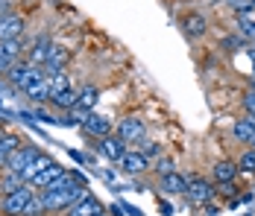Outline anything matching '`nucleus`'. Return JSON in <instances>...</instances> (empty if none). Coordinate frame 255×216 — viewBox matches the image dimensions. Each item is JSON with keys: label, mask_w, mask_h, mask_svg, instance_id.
<instances>
[{"label": "nucleus", "mask_w": 255, "mask_h": 216, "mask_svg": "<svg viewBox=\"0 0 255 216\" xmlns=\"http://www.w3.org/2000/svg\"><path fill=\"white\" fill-rule=\"evenodd\" d=\"M97 149H100L103 158H109V161H115V164H121V158H124V155L129 152L127 144H124V141H121L118 135H109V138H103Z\"/></svg>", "instance_id": "15"}, {"label": "nucleus", "mask_w": 255, "mask_h": 216, "mask_svg": "<svg viewBox=\"0 0 255 216\" xmlns=\"http://www.w3.org/2000/svg\"><path fill=\"white\" fill-rule=\"evenodd\" d=\"M24 216H47V208H44V202L38 199V193L29 199V205L24 208Z\"/></svg>", "instance_id": "27"}, {"label": "nucleus", "mask_w": 255, "mask_h": 216, "mask_svg": "<svg viewBox=\"0 0 255 216\" xmlns=\"http://www.w3.org/2000/svg\"><path fill=\"white\" fill-rule=\"evenodd\" d=\"M50 105L53 108H59V111H74V108L79 105V91H74L71 85L62 88V91H53Z\"/></svg>", "instance_id": "19"}, {"label": "nucleus", "mask_w": 255, "mask_h": 216, "mask_svg": "<svg viewBox=\"0 0 255 216\" xmlns=\"http://www.w3.org/2000/svg\"><path fill=\"white\" fill-rule=\"evenodd\" d=\"M235 164H238V172H241V175H255V146H247L244 155H241Z\"/></svg>", "instance_id": "24"}, {"label": "nucleus", "mask_w": 255, "mask_h": 216, "mask_svg": "<svg viewBox=\"0 0 255 216\" xmlns=\"http://www.w3.org/2000/svg\"><path fill=\"white\" fill-rule=\"evenodd\" d=\"M238 164L229 161V158H223V161H217L214 167H211V181L220 187V184H232V181H238Z\"/></svg>", "instance_id": "14"}, {"label": "nucleus", "mask_w": 255, "mask_h": 216, "mask_svg": "<svg viewBox=\"0 0 255 216\" xmlns=\"http://www.w3.org/2000/svg\"><path fill=\"white\" fill-rule=\"evenodd\" d=\"M50 38L47 35H38L35 41H32V47L26 50V59L24 62H29L32 68H38V71H44V62H47V53H50Z\"/></svg>", "instance_id": "13"}, {"label": "nucleus", "mask_w": 255, "mask_h": 216, "mask_svg": "<svg viewBox=\"0 0 255 216\" xmlns=\"http://www.w3.org/2000/svg\"><path fill=\"white\" fill-rule=\"evenodd\" d=\"M241 108L247 117H255V88H247L244 96H241Z\"/></svg>", "instance_id": "28"}, {"label": "nucleus", "mask_w": 255, "mask_h": 216, "mask_svg": "<svg viewBox=\"0 0 255 216\" xmlns=\"http://www.w3.org/2000/svg\"><path fill=\"white\" fill-rule=\"evenodd\" d=\"M235 193H238V184H235V181H232V184H220V196H226V199L235 202Z\"/></svg>", "instance_id": "32"}, {"label": "nucleus", "mask_w": 255, "mask_h": 216, "mask_svg": "<svg viewBox=\"0 0 255 216\" xmlns=\"http://www.w3.org/2000/svg\"><path fill=\"white\" fill-rule=\"evenodd\" d=\"M38 73H44V71H38V68H32L29 62H18V65H15L12 71L6 73V79H9V85H12L15 91H24L26 85H29V82H32V79L38 76Z\"/></svg>", "instance_id": "10"}, {"label": "nucleus", "mask_w": 255, "mask_h": 216, "mask_svg": "<svg viewBox=\"0 0 255 216\" xmlns=\"http://www.w3.org/2000/svg\"><path fill=\"white\" fill-rule=\"evenodd\" d=\"M41 155H44V152H41L38 146H26L24 144L21 149H15V152H12V158L6 161V167H3V169H6V172H18V175H21V172L32 167Z\"/></svg>", "instance_id": "6"}, {"label": "nucleus", "mask_w": 255, "mask_h": 216, "mask_svg": "<svg viewBox=\"0 0 255 216\" xmlns=\"http://www.w3.org/2000/svg\"><path fill=\"white\" fill-rule=\"evenodd\" d=\"M97 99H100V91L94 88V85H85V88H79V111H85V114H91V108L97 105Z\"/></svg>", "instance_id": "23"}, {"label": "nucleus", "mask_w": 255, "mask_h": 216, "mask_svg": "<svg viewBox=\"0 0 255 216\" xmlns=\"http://www.w3.org/2000/svg\"><path fill=\"white\" fill-rule=\"evenodd\" d=\"M170 172H173V161H170V158H158V161H155V175H158V178H161V175H170Z\"/></svg>", "instance_id": "31"}, {"label": "nucleus", "mask_w": 255, "mask_h": 216, "mask_svg": "<svg viewBox=\"0 0 255 216\" xmlns=\"http://www.w3.org/2000/svg\"><path fill=\"white\" fill-rule=\"evenodd\" d=\"M26 29V18L18 12H6L0 9V41H15L21 38Z\"/></svg>", "instance_id": "7"}, {"label": "nucleus", "mask_w": 255, "mask_h": 216, "mask_svg": "<svg viewBox=\"0 0 255 216\" xmlns=\"http://www.w3.org/2000/svg\"><path fill=\"white\" fill-rule=\"evenodd\" d=\"M0 6H3V0H0Z\"/></svg>", "instance_id": "38"}, {"label": "nucleus", "mask_w": 255, "mask_h": 216, "mask_svg": "<svg viewBox=\"0 0 255 216\" xmlns=\"http://www.w3.org/2000/svg\"><path fill=\"white\" fill-rule=\"evenodd\" d=\"M158 187H161V193H167V196H185V190H188V175H182L179 169H173L170 175H161L158 178Z\"/></svg>", "instance_id": "16"}, {"label": "nucleus", "mask_w": 255, "mask_h": 216, "mask_svg": "<svg viewBox=\"0 0 255 216\" xmlns=\"http://www.w3.org/2000/svg\"><path fill=\"white\" fill-rule=\"evenodd\" d=\"M24 96L26 99H32V102H50V96H53V85H50V76L47 73H38L29 85L24 88Z\"/></svg>", "instance_id": "9"}, {"label": "nucleus", "mask_w": 255, "mask_h": 216, "mask_svg": "<svg viewBox=\"0 0 255 216\" xmlns=\"http://www.w3.org/2000/svg\"><path fill=\"white\" fill-rule=\"evenodd\" d=\"M100 211H106V208H103V202L97 199V196H91V193H88L82 202H77V205L68 211V216H97Z\"/></svg>", "instance_id": "21"}, {"label": "nucleus", "mask_w": 255, "mask_h": 216, "mask_svg": "<svg viewBox=\"0 0 255 216\" xmlns=\"http://www.w3.org/2000/svg\"><path fill=\"white\" fill-rule=\"evenodd\" d=\"M3 132H6V129H3V126H0V135H3Z\"/></svg>", "instance_id": "35"}, {"label": "nucleus", "mask_w": 255, "mask_h": 216, "mask_svg": "<svg viewBox=\"0 0 255 216\" xmlns=\"http://www.w3.org/2000/svg\"><path fill=\"white\" fill-rule=\"evenodd\" d=\"M253 146H255V141H253Z\"/></svg>", "instance_id": "39"}, {"label": "nucleus", "mask_w": 255, "mask_h": 216, "mask_svg": "<svg viewBox=\"0 0 255 216\" xmlns=\"http://www.w3.org/2000/svg\"><path fill=\"white\" fill-rule=\"evenodd\" d=\"M121 169H124L127 175H144V172L150 169V161H147L138 149H129L127 155L121 158Z\"/></svg>", "instance_id": "17"}, {"label": "nucleus", "mask_w": 255, "mask_h": 216, "mask_svg": "<svg viewBox=\"0 0 255 216\" xmlns=\"http://www.w3.org/2000/svg\"><path fill=\"white\" fill-rule=\"evenodd\" d=\"M247 53H250V59L255 62V44H247Z\"/></svg>", "instance_id": "33"}, {"label": "nucleus", "mask_w": 255, "mask_h": 216, "mask_svg": "<svg viewBox=\"0 0 255 216\" xmlns=\"http://www.w3.org/2000/svg\"><path fill=\"white\" fill-rule=\"evenodd\" d=\"M65 172H68V169L62 167L59 161H53V158H50V161L44 164V169H38V172H35V178L29 181V187H32V190H47L53 181H56V178H62Z\"/></svg>", "instance_id": "8"}, {"label": "nucleus", "mask_w": 255, "mask_h": 216, "mask_svg": "<svg viewBox=\"0 0 255 216\" xmlns=\"http://www.w3.org/2000/svg\"><path fill=\"white\" fill-rule=\"evenodd\" d=\"M21 146H24L21 135H15V132H3V135H0V169L6 167V161L12 158V152L21 149Z\"/></svg>", "instance_id": "20"}, {"label": "nucleus", "mask_w": 255, "mask_h": 216, "mask_svg": "<svg viewBox=\"0 0 255 216\" xmlns=\"http://www.w3.org/2000/svg\"><path fill=\"white\" fill-rule=\"evenodd\" d=\"M21 53H24V41L15 38V41H0V73H9L18 62H21Z\"/></svg>", "instance_id": "11"}, {"label": "nucleus", "mask_w": 255, "mask_h": 216, "mask_svg": "<svg viewBox=\"0 0 255 216\" xmlns=\"http://www.w3.org/2000/svg\"><path fill=\"white\" fill-rule=\"evenodd\" d=\"M138 152H141L147 161H150V158L158 161V158H161V144H155V141H141V144H138Z\"/></svg>", "instance_id": "26"}, {"label": "nucleus", "mask_w": 255, "mask_h": 216, "mask_svg": "<svg viewBox=\"0 0 255 216\" xmlns=\"http://www.w3.org/2000/svg\"><path fill=\"white\" fill-rule=\"evenodd\" d=\"M232 141L235 144H244V146H253V141H255V126H253V120L244 114L241 120H235L232 123Z\"/></svg>", "instance_id": "18"}, {"label": "nucleus", "mask_w": 255, "mask_h": 216, "mask_svg": "<svg viewBox=\"0 0 255 216\" xmlns=\"http://www.w3.org/2000/svg\"><path fill=\"white\" fill-rule=\"evenodd\" d=\"M238 26H241V38L247 44H255V18L253 15H241L238 18Z\"/></svg>", "instance_id": "25"}, {"label": "nucleus", "mask_w": 255, "mask_h": 216, "mask_svg": "<svg viewBox=\"0 0 255 216\" xmlns=\"http://www.w3.org/2000/svg\"><path fill=\"white\" fill-rule=\"evenodd\" d=\"M0 108H3V102H0Z\"/></svg>", "instance_id": "37"}, {"label": "nucleus", "mask_w": 255, "mask_h": 216, "mask_svg": "<svg viewBox=\"0 0 255 216\" xmlns=\"http://www.w3.org/2000/svg\"><path fill=\"white\" fill-rule=\"evenodd\" d=\"M229 3V9H235L238 15H250L255 9V0H226Z\"/></svg>", "instance_id": "29"}, {"label": "nucleus", "mask_w": 255, "mask_h": 216, "mask_svg": "<svg viewBox=\"0 0 255 216\" xmlns=\"http://www.w3.org/2000/svg\"><path fill=\"white\" fill-rule=\"evenodd\" d=\"M97 216H112V214H109V211H100V214H97Z\"/></svg>", "instance_id": "34"}, {"label": "nucleus", "mask_w": 255, "mask_h": 216, "mask_svg": "<svg viewBox=\"0 0 255 216\" xmlns=\"http://www.w3.org/2000/svg\"><path fill=\"white\" fill-rule=\"evenodd\" d=\"M38 190H32L29 184H24L21 190L15 193H6L3 199H0V214L3 216H24V208L29 205V199L35 196Z\"/></svg>", "instance_id": "3"}, {"label": "nucleus", "mask_w": 255, "mask_h": 216, "mask_svg": "<svg viewBox=\"0 0 255 216\" xmlns=\"http://www.w3.org/2000/svg\"><path fill=\"white\" fill-rule=\"evenodd\" d=\"M85 196H88V190L71 178V172H65L62 178H56L47 190H38V199L44 202L47 214H68V211H71L77 202H82Z\"/></svg>", "instance_id": "1"}, {"label": "nucleus", "mask_w": 255, "mask_h": 216, "mask_svg": "<svg viewBox=\"0 0 255 216\" xmlns=\"http://www.w3.org/2000/svg\"><path fill=\"white\" fill-rule=\"evenodd\" d=\"M82 129H85V135L88 138H97V141H103V138H109L112 132H115V126H112V120H106V117H100V114H85L82 117Z\"/></svg>", "instance_id": "12"}, {"label": "nucleus", "mask_w": 255, "mask_h": 216, "mask_svg": "<svg viewBox=\"0 0 255 216\" xmlns=\"http://www.w3.org/2000/svg\"><path fill=\"white\" fill-rule=\"evenodd\" d=\"M118 138L124 144H141V141H147V123L141 120L138 114H129V117H124V120L118 123Z\"/></svg>", "instance_id": "5"}, {"label": "nucleus", "mask_w": 255, "mask_h": 216, "mask_svg": "<svg viewBox=\"0 0 255 216\" xmlns=\"http://www.w3.org/2000/svg\"><path fill=\"white\" fill-rule=\"evenodd\" d=\"M65 62H68V53L62 47H56L53 44L50 47V53H47V62H44V73H62V68H65Z\"/></svg>", "instance_id": "22"}, {"label": "nucleus", "mask_w": 255, "mask_h": 216, "mask_svg": "<svg viewBox=\"0 0 255 216\" xmlns=\"http://www.w3.org/2000/svg\"><path fill=\"white\" fill-rule=\"evenodd\" d=\"M214 181H208L203 175H188V190H185V202L191 208H208L214 202Z\"/></svg>", "instance_id": "2"}, {"label": "nucleus", "mask_w": 255, "mask_h": 216, "mask_svg": "<svg viewBox=\"0 0 255 216\" xmlns=\"http://www.w3.org/2000/svg\"><path fill=\"white\" fill-rule=\"evenodd\" d=\"M179 29H182V35L188 41H200V38L208 35V18L203 12H185L179 18Z\"/></svg>", "instance_id": "4"}, {"label": "nucleus", "mask_w": 255, "mask_h": 216, "mask_svg": "<svg viewBox=\"0 0 255 216\" xmlns=\"http://www.w3.org/2000/svg\"><path fill=\"white\" fill-rule=\"evenodd\" d=\"M253 88H255V79H253Z\"/></svg>", "instance_id": "36"}, {"label": "nucleus", "mask_w": 255, "mask_h": 216, "mask_svg": "<svg viewBox=\"0 0 255 216\" xmlns=\"http://www.w3.org/2000/svg\"><path fill=\"white\" fill-rule=\"evenodd\" d=\"M244 44H247V41H244L241 35H223V41H220V47L223 50H241Z\"/></svg>", "instance_id": "30"}]
</instances>
